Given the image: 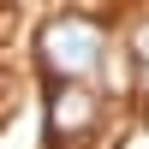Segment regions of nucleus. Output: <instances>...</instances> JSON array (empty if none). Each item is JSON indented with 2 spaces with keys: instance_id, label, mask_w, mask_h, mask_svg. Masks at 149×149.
<instances>
[{
  "instance_id": "nucleus-1",
  "label": "nucleus",
  "mask_w": 149,
  "mask_h": 149,
  "mask_svg": "<svg viewBox=\"0 0 149 149\" xmlns=\"http://www.w3.org/2000/svg\"><path fill=\"white\" fill-rule=\"evenodd\" d=\"M102 54H107V36H102V24L84 18V12L54 18L36 36V60H42L54 78H90V72L102 66Z\"/></svg>"
},
{
  "instance_id": "nucleus-3",
  "label": "nucleus",
  "mask_w": 149,
  "mask_h": 149,
  "mask_svg": "<svg viewBox=\"0 0 149 149\" xmlns=\"http://www.w3.org/2000/svg\"><path fill=\"white\" fill-rule=\"evenodd\" d=\"M131 54L149 66V18H137V24H131Z\"/></svg>"
},
{
  "instance_id": "nucleus-4",
  "label": "nucleus",
  "mask_w": 149,
  "mask_h": 149,
  "mask_svg": "<svg viewBox=\"0 0 149 149\" xmlns=\"http://www.w3.org/2000/svg\"><path fill=\"white\" fill-rule=\"evenodd\" d=\"M137 90H143V95H149V66H143V84H137Z\"/></svg>"
},
{
  "instance_id": "nucleus-2",
  "label": "nucleus",
  "mask_w": 149,
  "mask_h": 149,
  "mask_svg": "<svg viewBox=\"0 0 149 149\" xmlns=\"http://www.w3.org/2000/svg\"><path fill=\"white\" fill-rule=\"evenodd\" d=\"M102 125V95L84 78H54L48 90V143L54 149H84Z\"/></svg>"
}]
</instances>
